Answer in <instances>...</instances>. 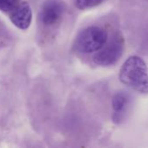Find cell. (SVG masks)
<instances>
[{"label":"cell","mask_w":148,"mask_h":148,"mask_svg":"<svg viewBox=\"0 0 148 148\" xmlns=\"http://www.w3.org/2000/svg\"><path fill=\"white\" fill-rule=\"evenodd\" d=\"M63 13V7L58 2H49L43 7L41 19L44 24L52 25L58 22Z\"/></svg>","instance_id":"cell-6"},{"label":"cell","mask_w":148,"mask_h":148,"mask_svg":"<svg viewBox=\"0 0 148 148\" xmlns=\"http://www.w3.org/2000/svg\"><path fill=\"white\" fill-rule=\"evenodd\" d=\"M107 32L101 27L91 26L79 33L75 49L81 53H92L100 49L107 42Z\"/></svg>","instance_id":"cell-2"},{"label":"cell","mask_w":148,"mask_h":148,"mask_svg":"<svg viewBox=\"0 0 148 148\" xmlns=\"http://www.w3.org/2000/svg\"><path fill=\"white\" fill-rule=\"evenodd\" d=\"M120 80L133 90L148 95V69L145 61L137 56H130L120 70Z\"/></svg>","instance_id":"cell-1"},{"label":"cell","mask_w":148,"mask_h":148,"mask_svg":"<svg viewBox=\"0 0 148 148\" xmlns=\"http://www.w3.org/2000/svg\"><path fill=\"white\" fill-rule=\"evenodd\" d=\"M129 104V95L126 92H119L114 95L112 106L113 109V121L120 123L123 121Z\"/></svg>","instance_id":"cell-5"},{"label":"cell","mask_w":148,"mask_h":148,"mask_svg":"<svg viewBox=\"0 0 148 148\" xmlns=\"http://www.w3.org/2000/svg\"><path fill=\"white\" fill-rule=\"evenodd\" d=\"M124 50V37L120 33H116L111 38L108 43L98 50L93 56V62L103 67L115 64L122 56Z\"/></svg>","instance_id":"cell-3"},{"label":"cell","mask_w":148,"mask_h":148,"mask_svg":"<svg viewBox=\"0 0 148 148\" xmlns=\"http://www.w3.org/2000/svg\"><path fill=\"white\" fill-rule=\"evenodd\" d=\"M104 0H76V6L80 10L92 8L102 3Z\"/></svg>","instance_id":"cell-7"},{"label":"cell","mask_w":148,"mask_h":148,"mask_svg":"<svg viewBox=\"0 0 148 148\" xmlns=\"http://www.w3.org/2000/svg\"><path fill=\"white\" fill-rule=\"evenodd\" d=\"M18 0H0V10L10 12L18 3Z\"/></svg>","instance_id":"cell-8"},{"label":"cell","mask_w":148,"mask_h":148,"mask_svg":"<svg viewBox=\"0 0 148 148\" xmlns=\"http://www.w3.org/2000/svg\"><path fill=\"white\" fill-rule=\"evenodd\" d=\"M10 19L12 23L18 29H26L31 22L32 13L30 5L26 2L18 3L17 5L10 11Z\"/></svg>","instance_id":"cell-4"}]
</instances>
